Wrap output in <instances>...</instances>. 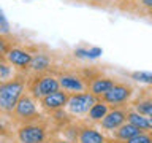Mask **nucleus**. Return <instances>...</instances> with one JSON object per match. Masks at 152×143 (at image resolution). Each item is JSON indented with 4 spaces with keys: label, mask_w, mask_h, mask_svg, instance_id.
I'll return each mask as SVG.
<instances>
[{
    "label": "nucleus",
    "mask_w": 152,
    "mask_h": 143,
    "mask_svg": "<svg viewBox=\"0 0 152 143\" xmlns=\"http://www.w3.org/2000/svg\"><path fill=\"white\" fill-rule=\"evenodd\" d=\"M26 75H16L8 81H2L0 83V110L7 114H11L19 99L26 92Z\"/></svg>",
    "instance_id": "f257e3e1"
},
{
    "label": "nucleus",
    "mask_w": 152,
    "mask_h": 143,
    "mask_svg": "<svg viewBox=\"0 0 152 143\" xmlns=\"http://www.w3.org/2000/svg\"><path fill=\"white\" fill-rule=\"evenodd\" d=\"M27 89L35 100H41L46 95L59 91L60 86L56 75L45 72V73H35L30 80H27Z\"/></svg>",
    "instance_id": "f03ea898"
},
{
    "label": "nucleus",
    "mask_w": 152,
    "mask_h": 143,
    "mask_svg": "<svg viewBox=\"0 0 152 143\" xmlns=\"http://www.w3.org/2000/svg\"><path fill=\"white\" fill-rule=\"evenodd\" d=\"M11 118L16 124H27L33 121H40V111L37 108V100L32 97L28 92H24V95L19 99V102L16 103Z\"/></svg>",
    "instance_id": "7ed1b4c3"
},
{
    "label": "nucleus",
    "mask_w": 152,
    "mask_h": 143,
    "mask_svg": "<svg viewBox=\"0 0 152 143\" xmlns=\"http://www.w3.org/2000/svg\"><path fill=\"white\" fill-rule=\"evenodd\" d=\"M19 143H46L48 130L41 121H33L27 124H21L16 130Z\"/></svg>",
    "instance_id": "20e7f679"
},
{
    "label": "nucleus",
    "mask_w": 152,
    "mask_h": 143,
    "mask_svg": "<svg viewBox=\"0 0 152 143\" xmlns=\"http://www.w3.org/2000/svg\"><path fill=\"white\" fill-rule=\"evenodd\" d=\"M97 100H98V97H95L94 94L89 92V91L70 94L68 103H66V110H68V113L73 114V116L87 114L89 110L94 107V103L97 102Z\"/></svg>",
    "instance_id": "39448f33"
},
{
    "label": "nucleus",
    "mask_w": 152,
    "mask_h": 143,
    "mask_svg": "<svg viewBox=\"0 0 152 143\" xmlns=\"http://www.w3.org/2000/svg\"><path fill=\"white\" fill-rule=\"evenodd\" d=\"M133 88L127 83H116L114 88L106 92L100 100H103L104 103H108L109 107H124V103H127L128 100L133 97Z\"/></svg>",
    "instance_id": "423d86ee"
},
{
    "label": "nucleus",
    "mask_w": 152,
    "mask_h": 143,
    "mask_svg": "<svg viewBox=\"0 0 152 143\" xmlns=\"http://www.w3.org/2000/svg\"><path fill=\"white\" fill-rule=\"evenodd\" d=\"M59 80V86L62 91L68 94H76V92H84L87 91V84H86L84 78L78 73H73V72H66V73H60L57 76Z\"/></svg>",
    "instance_id": "0eeeda50"
},
{
    "label": "nucleus",
    "mask_w": 152,
    "mask_h": 143,
    "mask_svg": "<svg viewBox=\"0 0 152 143\" xmlns=\"http://www.w3.org/2000/svg\"><path fill=\"white\" fill-rule=\"evenodd\" d=\"M127 111L128 110L124 107H111V110L106 113L102 121H100V126H102L103 130H109L114 132L116 129H119L124 122H127Z\"/></svg>",
    "instance_id": "6e6552de"
},
{
    "label": "nucleus",
    "mask_w": 152,
    "mask_h": 143,
    "mask_svg": "<svg viewBox=\"0 0 152 143\" xmlns=\"http://www.w3.org/2000/svg\"><path fill=\"white\" fill-rule=\"evenodd\" d=\"M7 60L8 64L14 67L18 70H22L26 72L28 70V65H30V60H32V52L26 49V48H21V46H13L11 49L7 52Z\"/></svg>",
    "instance_id": "1a4fd4ad"
},
{
    "label": "nucleus",
    "mask_w": 152,
    "mask_h": 143,
    "mask_svg": "<svg viewBox=\"0 0 152 143\" xmlns=\"http://www.w3.org/2000/svg\"><path fill=\"white\" fill-rule=\"evenodd\" d=\"M68 99H70V94L59 89V91H56V92L43 97L40 100V105L45 110H48V111L54 113V111H60L62 108H65L66 103H68Z\"/></svg>",
    "instance_id": "9d476101"
},
{
    "label": "nucleus",
    "mask_w": 152,
    "mask_h": 143,
    "mask_svg": "<svg viewBox=\"0 0 152 143\" xmlns=\"http://www.w3.org/2000/svg\"><path fill=\"white\" fill-rule=\"evenodd\" d=\"M114 84H116V81L113 78H109V76H104V75H95L94 78H90L87 81V91L90 94H94L95 97H103L106 92H109Z\"/></svg>",
    "instance_id": "9b49d317"
},
{
    "label": "nucleus",
    "mask_w": 152,
    "mask_h": 143,
    "mask_svg": "<svg viewBox=\"0 0 152 143\" xmlns=\"http://www.w3.org/2000/svg\"><path fill=\"white\" fill-rule=\"evenodd\" d=\"M76 143H106V137L100 130L90 126H78Z\"/></svg>",
    "instance_id": "f8f14e48"
},
{
    "label": "nucleus",
    "mask_w": 152,
    "mask_h": 143,
    "mask_svg": "<svg viewBox=\"0 0 152 143\" xmlns=\"http://www.w3.org/2000/svg\"><path fill=\"white\" fill-rule=\"evenodd\" d=\"M51 67V56L48 52H32V60H30V69L33 73H45Z\"/></svg>",
    "instance_id": "ddd939ff"
},
{
    "label": "nucleus",
    "mask_w": 152,
    "mask_h": 143,
    "mask_svg": "<svg viewBox=\"0 0 152 143\" xmlns=\"http://www.w3.org/2000/svg\"><path fill=\"white\" fill-rule=\"evenodd\" d=\"M140 133H142V130H140V129L135 127L130 122H124L121 127L113 132V135L119 142H127V140H130V138H133V137L140 135Z\"/></svg>",
    "instance_id": "4468645a"
},
{
    "label": "nucleus",
    "mask_w": 152,
    "mask_h": 143,
    "mask_svg": "<svg viewBox=\"0 0 152 143\" xmlns=\"http://www.w3.org/2000/svg\"><path fill=\"white\" fill-rule=\"evenodd\" d=\"M127 122L133 124V126L138 127V129H140V130H142V132L152 130L151 122H149V118L144 116V114H140L138 111H135V110H128V111H127Z\"/></svg>",
    "instance_id": "2eb2a0df"
},
{
    "label": "nucleus",
    "mask_w": 152,
    "mask_h": 143,
    "mask_svg": "<svg viewBox=\"0 0 152 143\" xmlns=\"http://www.w3.org/2000/svg\"><path fill=\"white\" fill-rule=\"evenodd\" d=\"M111 110V107H109L108 103H104L103 100H97V102L94 103V107L89 110V113H87V118L90 119V121H94V122H100L102 119L106 116V113Z\"/></svg>",
    "instance_id": "dca6fc26"
},
{
    "label": "nucleus",
    "mask_w": 152,
    "mask_h": 143,
    "mask_svg": "<svg viewBox=\"0 0 152 143\" xmlns=\"http://www.w3.org/2000/svg\"><path fill=\"white\" fill-rule=\"evenodd\" d=\"M133 107H135V111H138L140 114L151 116V114H152V95H147V97L138 99Z\"/></svg>",
    "instance_id": "f3484780"
},
{
    "label": "nucleus",
    "mask_w": 152,
    "mask_h": 143,
    "mask_svg": "<svg viewBox=\"0 0 152 143\" xmlns=\"http://www.w3.org/2000/svg\"><path fill=\"white\" fill-rule=\"evenodd\" d=\"M13 78V70H11V65L8 64L7 57L5 56H0V83L2 81H8Z\"/></svg>",
    "instance_id": "a211bd4d"
},
{
    "label": "nucleus",
    "mask_w": 152,
    "mask_h": 143,
    "mask_svg": "<svg viewBox=\"0 0 152 143\" xmlns=\"http://www.w3.org/2000/svg\"><path fill=\"white\" fill-rule=\"evenodd\" d=\"M13 48L11 38L8 35H0V56H7V52Z\"/></svg>",
    "instance_id": "6ab92c4d"
},
{
    "label": "nucleus",
    "mask_w": 152,
    "mask_h": 143,
    "mask_svg": "<svg viewBox=\"0 0 152 143\" xmlns=\"http://www.w3.org/2000/svg\"><path fill=\"white\" fill-rule=\"evenodd\" d=\"M124 143H152V132L147 133V132H142L140 135L130 138V140L124 142Z\"/></svg>",
    "instance_id": "aec40b11"
},
{
    "label": "nucleus",
    "mask_w": 152,
    "mask_h": 143,
    "mask_svg": "<svg viewBox=\"0 0 152 143\" xmlns=\"http://www.w3.org/2000/svg\"><path fill=\"white\" fill-rule=\"evenodd\" d=\"M10 30H11V27H10V22L7 16H5L3 10L0 8V35H8Z\"/></svg>",
    "instance_id": "412c9836"
},
{
    "label": "nucleus",
    "mask_w": 152,
    "mask_h": 143,
    "mask_svg": "<svg viewBox=\"0 0 152 143\" xmlns=\"http://www.w3.org/2000/svg\"><path fill=\"white\" fill-rule=\"evenodd\" d=\"M132 78L136 81H144V83L152 84V73H149V72H135V73H132Z\"/></svg>",
    "instance_id": "4be33fe9"
},
{
    "label": "nucleus",
    "mask_w": 152,
    "mask_h": 143,
    "mask_svg": "<svg viewBox=\"0 0 152 143\" xmlns=\"http://www.w3.org/2000/svg\"><path fill=\"white\" fill-rule=\"evenodd\" d=\"M102 54V49L100 48H92V49H87V57H97Z\"/></svg>",
    "instance_id": "5701e85b"
},
{
    "label": "nucleus",
    "mask_w": 152,
    "mask_h": 143,
    "mask_svg": "<svg viewBox=\"0 0 152 143\" xmlns=\"http://www.w3.org/2000/svg\"><path fill=\"white\" fill-rule=\"evenodd\" d=\"M140 5L147 11H152V0H140Z\"/></svg>",
    "instance_id": "b1692460"
},
{
    "label": "nucleus",
    "mask_w": 152,
    "mask_h": 143,
    "mask_svg": "<svg viewBox=\"0 0 152 143\" xmlns=\"http://www.w3.org/2000/svg\"><path fill=\"white\" fill-rule=\"evenodd\" d=\"M46 143H75V142H70L66 138H49Z\"/></svg>",
    "instance_id": "393cba45"
},
{
    "label": "nucleus",
    "mask_w": 152,
    "mask_h": 143,
    "mask_svg": "<svg viewBox=\"0 0 152 143\" xmlns=\"http://www.w3.org/2000/svg\"><path fill=\"white\" fill-rule=\"evenodd\" d=\"M0 135H8V129H7V126L3 124L2 119H0Z\"/></svg>",
    "instance_id": "a878e982"
},
{
    "label": "nucleus",
    "mask_w": 152,
    "mask_h": 143,
    "mask_svg": "<svg viewBox=\"0 0 152 143\" xmlns=\"http://www.w3.org/2000/svg\"><path fill=\"white\" fill-rule=\"evenodd\" d=\"M95 2H108V0H95Z\"/></svg>",
    "instance_id": "bb28decb"
},
{
    "label": "nucleus",
    "mask_w": 152,
    "mask_h": 143,
    "mask_svg": "<svg viewBox=\"0 0 152 143\" xmlns=\"http://www.w3.org/2000/svg\"><path fill=\"white\" fill-rule=\"evenodd\" d=\"M0 111H2V110H0Z\"/></svg>",
    "instance_id": "cd10ccee"
}]
</instances>
